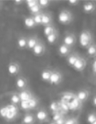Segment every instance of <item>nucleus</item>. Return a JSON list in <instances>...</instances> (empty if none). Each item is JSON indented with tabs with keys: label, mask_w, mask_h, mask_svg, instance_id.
Returning <instances> with one entry per match:
<instances>
[{
	"label": "nucleus",
	"mask_w": 96,
	"mask_h": 124,
	"mask_svg": "<svg viewBox=\"0 0 96 124\" xmlns=\"http://www.w3.org/2000/svg\"><path fill=\"white\" fill-rule=\"evenodd\" d=\"M79 45L82 48L87 49L93 43V37L88 29H83L80 32L79 38Z\"/></svg>",
	"instance_id": "1"
},
{
	"label": "nucleus",
	"mask_w": 96,
	"mask_h": 124,
	"mask_svg": "<svg viewBox=\"0 0 96 124\" xmlns=\"http://www.w3.org/2000/svg\"><path fill=\"white\" fill-rule=\"evenodd\" d=\"M74 16L70 11L67 9H63L59 12L58 21L60 24L68 25L73 22Z\"/></svg>",
	"instance_id": "2"
},
{
	"label": "nucleus",
	"mask_w": 96,
	"mask_h": 124,
	"mask_svg": "<svg viewBox=\"0 0 96 124\" xmlns=\"http://www.w3.org/2000/svg\"><path fill=\"white\" fill-rule=\"evenodd\" d=\"M21 70L20 63L17 61H11L7 66V71L8 74L12 77L18 76Z\"/></svg>",
	"instance_id": "3"
},
{
	"label": "nucleus",
	"mask_w": 96,
	"mask_h": 124,
	"mask_svg": "<svg viewBox=\"0 0 96 124\" xmlns=\"http://www.w3.org/2000/svg\"><path fill=\"white\" fill-rule=\"evenodd\" d=\"M35 114V116H36V121L39 123L43 124L50 122V117H49V113L45 108H38Z\"/></svg>",
	"instance_id": "4"
},
{
	"label": "nucleus",
	"mask_w": 96,
	"mask_h": 124,
	"mask_svg": "<svg viewBox=\"0 0 96 124\" xmlns=\"http://www.w3.org/2000/svg\"><path fill=\"white\" fill-rule=\"evenodd\" d=\"M15 86L19 91L29 88V81L26 77L18 75L15 78Z\"/></svg>",
	"instance_id": "5"
},
{
	"label": "nucleus",
	"mask_w": 96,
	"mask_h": 124,
	"mask_svg": "<svg viewBox=\"0 0 96 124\" xmlns=\"http://www.w3.org/2000/svg\"><path fill=\"white\" fill-rule=\"evenodd\" d=\"M63 79V76L62 73L58 70L53 69L49 84L52 85H55V86L59 85L62 83Z\"/></svg>",
	"instance_id": "6"
},
{
	"label": "nucleus",
	"mask_w": 96,
	"mask_h": 124,
	"mask_svg": "<svg viewBox=\"0 0 96 124\" xmlns=\"http://www.w3.org/2000/svg\"><path fill=\"white\" fill-rule=\"evenodd\" d=\"M76 42H77V38L75 34L72 32H66L63 37L62 43L73 48V46H75L76 44Z\"/></svg>",
	"instance_id": "7"
},
{
	"label": "nucleus",
	"mask_w": 96,
	"mask_h": 124,
	"mask_svg": "<svg viewBox=\"0 0 96 124\" xmlns=\"http://www.w3.org/2000/svg\"><path fill=\"white\" fill-rule=\"evenodd\" d=\"M46 50V45H45L43 40L40 39L38 43V44L35 46V47L32 50V52L33 55L36 57H41L45 54Z\"/></svg>",
	"instance_id": "8"
},
{
	"label": "nucleus",
	"mask_w": 96,
	"mask_h": 124,
	"mask_svg": "<svg viewBox=\"0 0 96 124\" xmlns=\"http://www.w3.org/2000/svg\"><path fill=\"white\" fill-rule=\"evenodd\" d=\"M7 95L9 98V101L12 105L15 106L20 105L22 101H21L19 91H10L7 93Z\"/></svg>",
	"instance_id": "9"
},
{
	"label": "nucleus",
	"mask_w": 96,
	"mask_h": 124,
	"mask_svg": "<svg viewBox=\"0 0 96 124\" xmlns=\"http://www.w3.org/2000/svg\"><path fill=\"white\" fill-rule=\"evenodd\" d=\"M86 66H87V61H86V59L83 56H80L72 68L76 71L81 72V71H84V69H86Z\"/></svg>",
	"instance_id": "10"
},
{
	"label": "nucleus",
	"mask_w": 96,
	"mask_h": 124,
	"mask_svg": "<svg viewBox=\"0 0 96 124\" xmlns=\"http://www.w3.org/2000/svg\"><path fill=\"white\" fill-rule=\"evenodd\" d=\"M96 10V4L91 1H86L83 5V12L86 14H91Z\"/></svg>",
	"instance_id": "11"
},
{
	"label": "nucleus",
	"mask_w": 96,
	"mask_h": 124,
	"mask_svg": "<svg viewBox=\"0 0 96 124\" xmlns=\"http://www.w3.org/2000/svg\"><path fill=\"white\" fill-rule=\"evenodd\" d=\"M36 121L35 114L31 112H27L24 115L21 124H35Z\"/></svg>",
	"instance_id": "12"
},
{
	"label": "nucleus",
	"mask_w": 96,
	"mask_h": 124,
	"mask_svg": "<svg viewBox=\"0 0 96 124\" xmlns=\"http://www.w3.org/2000/svg\"><path fill=\"white\" fill-rule=\"evenodd\" d=\"M59 55L62 57H67L72 52V47H69L63 43L59 46L57 49Z\"/></svg>",
	"instance_id": "13"
},
{
	"label": "nucleus",
	"mask_w": 96,
	"mask_h": 124,
	"mask_svg": "<svg viewBox=\"0 0 96 124\" xmlns=\"http://www.w3.org/2000/svg\"><path fill=\"white\" fill-rule=\"evenodd\" d=\"M53 16L51 12L49 11H43L42 14V26L43 27L48 26L52 24H53Z\"/></svg>",
	"instance_id": "14"
},
{
	"label": "nucleus",
	"mask_w": 96,
	"mask_h": 124,
	"mask_svg": "<svg viewBox=\"0 0 96 124\" xmlns=\"http://www.w3.org/2000/svg\"><path fill=\"white\" fill-rule=\"evenodd\" d=\"M90 95V91L86 89V88H82V89L79 90L76 94L77 98H78L83 104L87 101V100L88 99V98H89Z\"/></svg>",
	"instance_id": "15"
},
{
	"label": "nucleus",
	"mask_w": 96,
	"mask_h": 124,
	"mask_svg": "<svg viewBox=\"0 0 96 124\" xmlns=\"http://www.w3.org/2000/svg\"><path fill=\"white\" fill-rule=\"evenodd\" d=\"M83 103L77 98L75 95L73 98L69 101L68 106L69 109L72 111H77L81 108Z\"/></svg>",
	"instance_id": "16"
},
{
	"label": "nucleus",
	"mask_w": 96,
	"mask_h": 124,
	"mask_svg": "<svg viewBox=\"0 0 96 124\" xmlns=\"http://www.w3.org/2000/svg\"><path fill=\"white\" fill-rule=\"evenodd\" d=\"M40 40V38L38 37L36 35H32L28 36L27 50L32 52V50L35 47V46L38 44V43Z\"/></svg>",
	"instance_id": "17"
},
{
	"label": "nucleus",
	"mask_w": 96,
	"mask_h": 124,
	"mask_svg": "<svg viewBox=\"0 0 96 124\" xmlns=\"http://www.w3.org/2000/svg\"><path fill=\"white\" fill-rule=\"evenodd\" d=\"M16 46L19 50H24L27 49L28 37L25 35H21L16 40Z\"/></svg>",
	"instance_id": "18"
},
{
	"label": "nucleus",
	"mask_w": 96,
	"mask_h": 124,
	"mask_svg": "<svg viewBox=\"0 0 96 124\" xmlns=\"http://www.w3.org/2000/svg\"><path fill=\"white\" fill-rule=\"evenodd\" d=\"M24 26L28 29H32L36 28L37 26L36 23H35L33 16L32 15H28L24 18Z\"/></svg>",
	"instance_id": "19"
},
{
	"label": "nucleus",
	"mask_w": 96,
	"mask_h": 124,
	"mask_svg": "<svg viewBox=\"0 0 96 124\" xmlns=\"http://www.w3.org/2000/svg\"><path fill=\"white\" fill-rule=\"evenodd\" d=\"M19 93L22 101H26V102H28V101L31 100L35 96L34 94L31 91L29 88H27L26 90L19 91Z\"/></svg>",
	"instance_id": "20"
},
{
	"label": "nucleus",
	"mask_w": 96,
	"mask_h": 124,
	"mask_svg": "<svg viewBox=\"0 0 96 124\" xmlns=\"http://www.w3.org/2000/svg\"><path fill=\"white\" fill-rule=\"evenodd\" d=\"M53 69L50 68H45L42 70L40 73V78L42 81L46 83H49L51 77Z\"/></svg>",
	"instance_id": "21"
},
{
	"label": "nucleus",
	"mask_w": 96,
	"mask_h": 124,
	"mask_svg": "<svg viewBox=\"0 0 96 124\" xmlns=\"http://www.w3.org/2000/svg\"><path fill=\"white\" fill-rule=\"evenodd\" d=\"M80 55L79 53L77 52H72L69 55L66 57V62H67V64L70 67H73L74 64H75L76 61Z\"/></svg>",
	"instance_id": "22"
},
{
	"label": "nucleus",
	"mask_w": 96,
	"mask_h": 124,
	"mask_svg": "<svg viewBox=\"0 0 96 124\" xmlns=\"http://www.w3.org/2000/svg\"><path fill=\"white\" fill-rule=\"evenodd\" d=\"M59 38V33L58 30H57L54 33L46 37V40H47L48 43L50 45H55L57 42H58Z\"/></svg>",
	"instance_id": "23"
},
{
	"label": "nucleus",
	"mask_w": 96,
	"mask_h": 124,
	"mask_svg": "<svg viewBox=\"0 0 96 124\" xmlns=\"http://www.w3.org/2000/svg\"><path fill=\"white\" fill-rule=\"evenodd\" d=\"M28 104H29V107H30L31 111L35 110V109L37 110L38 109V106H39V100L35 95L31 100L28 101Z\"/></svg>",
	"instance_id": "24"
},
{
	"label": "nucleus",
	"mask_w": 96,
	"mask_h": 124,
	"mask_svg": "<svg viewBox=\"0 0 96 124\" xmlns=\"http://www.w3.org/2000/svg\"><path fill=\"white\" fill-rule=\"evenodd\" d=\"M57 30V29H56V26L53 24H52L44 27V29H43V33H44L45 37L46 38L47 36H49V35L52 34L53 33H54Z\"/></svg>",
	"instance_id": "25"
},
{
	"label": "nucleus",
	"mask_w": 96,
	"mask_h": 124,
	"mask_svg": "<svg viewBox=\"0 0 96 124\" xmlns=\"http://www.w3.org/2000/svg\"><path fill=\"white\" fill-rule=\"evenodd\" d=\"M87 54L90 57H96V43L93 42L87 49Z\"/></svg>",
	"instance_id": "26"
},
{
	"label": "nucleus",
	"mask_w": 96,
	"mask_h": 124,
	"mask_svg": "<svg viewBox=\"0 0 96 124\" xmlns=\"http://www.w3.org/2000/svg\"><path fill=\"white\" fill-rule=\"evenodd\" d=\"M29 11V13L31 15H32V16H34L35 15H37L38 14H40V13H42V12H43V9L41 8V7L39 5V4H38V5H36V6L33 7V8H31V9H28Z\"/></svg>",
	"instance_id": "27"
},
{
	"label": "nucleus",
	"mask_w": 96,
	"mask_h": 124,
	"mask_svg": "<svg viewBox=\"0 0 96 124\" xmlns=\"http://www.w3.org/2000/svg\"><path fill=\"white\" fill-rule=\"evenodd\" d=\"M96 121V112H91L87 115V122L88 124H92Z\"/></svg>",
	"instance_id": "28"
},
{
	"label": "nucleus",
	"mask_w": 96,
	"mask_h": 124,
	"mask_svg": "<svg viewBox=\"0 0 96 124\" xmlns=\"http://www.w3.org/2000/svg\"><path fill=\"white\" fill-rule=\"evenodd\" d=\"M25 3L26 4V7L28 9L33 8L39 4V0H26L25 1Z\"/></svg>",
	"instance_id": "29"
},
{
	"label": "nucleus",
	"mask_w": 96,
	"mask_h": 124,
	"mask_svg": "<svg viewBox=\"0 0 96 124\" xmlns=\"http://www.w3.org/2000/svg\"><path fill=\"white\" fill-rule=\"evenodd\" d=\"M64 124H79V118L76 116L67 118Z\"/></svg>",
	"instance_id": "30"
},
{
	"label": "nucleus",
	"mask_w": 96,
	"mask_h": 124,
	"mask_svg": "<svg viewBox=\"0 0 96 124\" xmlns=\"http://www.w3.org/2000/svg\"><path fill=\"white\" fill-rule=\"evenodd\" d=\"M42 14L43 12L40 14H38L37 15H35L33 16V18L35 23H36L37 26H42Z\"/></svg>",
	"instance_id": "31"
},
{
	"label": "nucleus",
	"mask_w": 96,
	"mask_h": 124,
	"mask_svg": "<svg viewBox=\"0 0 96 124\" xmlns=\"http://www.w3.org/2000/svg\"><path fill=\"white\" fill-rule=\"evenodd\" d=\"M51 4V1L49 0H39V4L42 9L48 8Z\"/></svg>",
	"instance_id": "32"
},
{
	"label": "nucleus",
	"mask_w": 96,
	"mask_h": 124,
	"mask_svg": "<svg viewBox=\"0 0 96 124\" xmlns=\"http://www.w3.org/2000/svg\"><path fill=\"white\" fill-rule=\"evenodd\" d=\"M67 2L70 6L74 7L77 6V5L80 4V1H78V0H69V1H67Z\"/></svg>",
	"instance_id": "33"
},
{
	"label": "nucleus",
	"mask_w": 96,
	"mask_h": 124,
	"mask_svg": "<svg viewBox=\"0 0 96 124\" xmlns=\"http://www.w3.org/2000/svg\"><path fill=\"white\" fill-rule=\"evenodd\" d=\"M91 69H92L93 73L96 75V57L94 59L91 63Z\"/></svg>",
	"instance_id": "34"
},
{
	"label": "nucleus",
	"mask_w": 96,
	"mask_h": 124,
	"mask_svg": "<svg viewBox=\"0 0 96 124\" xmlns=\"http://www.w3.org/2000/svg\"><path fill=\"white\" fill-rule=\"evenodd\" d=\"M66 118H67L65 117V116H64L63 117L60 118V119H59V120L56 121L55 122H56V123L57 124H65Z\"/></svg>",
	"instance_id": "35"
},
{
	"label": "nucleus",
	"mask_w": 96,
	"mask_h": 124,
	"mask_svg": "<svg viewBox=\"0 0 96 124\" xmlns=\"http://www.w3.org/2000/svg\"><path fill=\"white\" fill-rule=\"evenodd\" d=\"M25 2V1H22V0H15L13 1V3L15 5H22Z\"/></svg>",
	"instance_id": "36"
},
{
	"label": "nucleus",
	"mask_w": 96,
	"mask_h": 124,
	"mask_svg": "<svg viewBox=\"0 0 96 124\" xmlns=\"http://www.w3.org/2000/svg\"><path fill=\"white\" fill-rule=\"evenodd\" d=\"M91 102H92V104H93V106L96 107V95H94V97H93Z\"/></svg>",
	"instance_id": "37"
},
{
	"label": "nucleus",
	"mask_w": 96,
	"mask_h": 124,
	"mask_svg": "<svg viewBox=\"0 0 96 124\" xmlns=\"http://www.w3.org/2000/svg\"><path fill=\"white\" fill-rule=\"evenodd\" d=\"M49 124H56V122H55V121H52L51 122H49Z\"/></svg>",
	"instance_id": "38"
},
{
	"label": "nucleus",
	"mask_w": 96,
	"mask_h": 124,
	"mask_svg": "<svg viewBox=\"0 0 96 124\" xmlns=\"http://www.w3.org/2000/svg\"><path fill=\"white\" fill-rule=\"evenodd\" d=\"M92 124H96V122H94V123H93Z\"/></svg>",
	"instance_id": "39"
}]
</instances>
